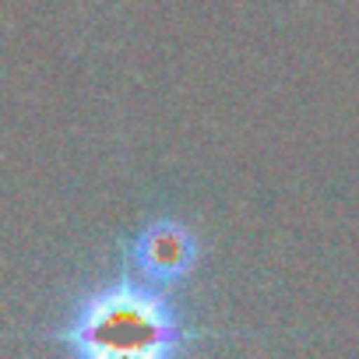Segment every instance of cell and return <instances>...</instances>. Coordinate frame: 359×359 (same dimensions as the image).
Segmentation results:
<instances>
[{"instance_id":"1","label":"cell","mask_w":359,"mask_h":359,"mask_svg":"<svg viewBox=\"0 0 359 359\" xmlns=\"http://www.w3.org/2000/svg\"><path fill=\"white\" fill-rule=\"evenodd\" d=\"M50 341L64 359H187L198 331L172 292L120 271L74 296Z\"/></svg>"},{"instance_id":"2","label":"cell","mask_w":359,"mask_h":359,"mask_svg":"<svg viewBox=\"0 0 359 359\" xmlns=\"http://www.w3.org/2000/svg\"><path fill=\"white\" fill-rule=\"evenodd\" d=\"M120 257L130 278L169 292L176 285H184L201 268L205 243L194 233V226H187L184 219L155 215L134 236L120 243Z\"/></svg>"}]
</instances>
